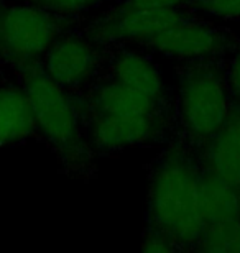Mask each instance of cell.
Listing matches in <instances>:
<instances>
[{
    "label": "cell",
    "mask_w": 240,
    "mask_h": 253,
    "mask_svg": "<svg viewBox=\"0 0 240 253\" xmlns=\"http://www.w3.org/2000/svg\"><path fill=\"white\" fill-rule=\"evenodd\" d=\"M201 173L186 151L168 150L158 161L148 196L150 227L171 235L183 249L196 247L204 230L199 212Z\"/></svg>",
    "instance_id": "cell-1"
},
{
    "label": "cell",
    "mask_w": 240,
    "mask_h": 253,
    "mask_svg": "<svg viewBox=\"0 0 240 253\" xmlns=\"http://www.w3.org/2000/svg\"><path fill=\"white\" fill-rule=\"evenodd\" d=\"M23 89L28 95L37 128L66 160L83 155L81 119L68 89L61 87L40 66L25 69Z\"/></svg>",
    "instance_id": "cell-2"
},
{
    "label": "cell",
    "mask_w": 240,
    "mask_h": 253,
    "mask_svg": "<svg viewBox=\"0 0 240 253\" xmlns=\"http://www.w3.org/2000/svg\"><path fill=\"white\" fill-rule=\"evenodd\" d=\"M178 109L186 133L206 141L226 125L231 114L229 84L212 64H194L183 73L178 87Z\"/></svg>",
    "instance_id": "cell-3"
},
{
    "label": "cell",
    "mask_w": 240,
    "mask_h": 253,
    "mask_svg": "<svg viewBox=\"0 0 240 253\" xmlns=\"http://www.w3.org/2000/svg\"><path fill=\"white\" fill-rule=\"evenodd\" d=\"M58 15L37 3L0 5V59L28 69L58 38Z\"/></svg>",
    "instance_id": "cell-4"
},
{
    "label": "cell",
    "mask_w": 240,
    "mask_h": 253,
    "mask_svg": "<svg viewBox=\"0 0 240 253\" xmlns=\"http://www.w3.org/2000/svg\"><path fill=\"white\" fill-rule=\"evenodd\" d=\"M145 46L175 59H207L226 49L227 38L211 25L183 15L148 40Z\"/></svg>",
    "instance_id": "cell-5"
},
{
    "label": "cell",
    "mask_w": 240,
    "mask_h": 253,
    "mask_svg": "<svg viewBox=\"0 0 240 253\" xmlns=\"http://www.w3.org/2000/svg\"><path fill=\"white\" fill-rule=\"evenodd\" d=\"M181 10H134L117 7L93 27V38L102 42L146 44L158 32L183 17Z\"/></svg>",
    "instance_id": "cell-6"
},
{
    "label": "cell",
    "mask_w": 240,
    "mask_h": 253,
    "mask_svg": "<svg viewBox=\"0 0 240 253\" xmlns=\"http://www.w3.org/2000/svg\"><path fill=\"white\" fill-rule=\"evenodd\" d=\"M161 126V114L117 115L91 112L89 136L97 150L117 151L155 138Z\"/></svg>",
    "instance_id": "cell-7"
},
{
    "label": "cell",
    "mask_w": 240,
    "mask_h": 253,
    "mask_svg": "<svg viewBox=\"0 0 240 253\" xmlns=\"http://www.w3.org/2000/svg\"><path fill=\"white\" fill-rule=\"evenodd\" d=\"M43 58L45 73L64 89L88 83L97 66L94 46L78 35L56 38Z\"/></svg>",
    "instance_id": "cell-8"
},
{
    "label": "cell",
    "mask_w": 240,
    "mask_h": 253,
    "mask_svg": "<svg viewBox=\"0 0 240 253\" xmlns=\"http://www.w3.org/2000/svg\"><path fill=\"white\" fill-rule=\"evenodd\" d=\"M199 212L204 227L240 220V188L204 171L199 181Z\"/></svg>",
    "instance_id": "cell-9"
},
{
    "label": "cell",
    "mask_w": 240,
    "mask_h": 253,
    "mask_svg": "<svg viewBox=\"0 0 240 253\" xmlns=\"http://www.w3.org/2000/svg\"><path fill=\"white\" fill-rule=\"evenodd\" d=\"M91 112L117 115H155L161 114V102L150 99L139 90L112 78L109 83L94 89L91 97Z\"/></svg>",
    "instance_id": "cell-10"
},
{
    "label": "cell",
    "mask_w": 240,
    "mask_h": 253,
    "mask_svg": "<svg viewBox=\"0 0 240 253\" xmlns=\"http://www.w3.org/2000/svg\"><path fill=\"white\" fill-rule=\"evenodd\" d=\"M37 128L23 85H0V146L18 143Z\"/></svg>",
    "instance_id": "cell-11"
},
{
    "label": "cell",
    "mask_w": 240,
    "mask_h": 253,
    "mask_svg": "<svg viewBox=\"0 0 240 253\" xmlns=\"http://www.w3.org/2000/svg\"><path fill=\"white\" fill-rule=\"evenodd\" d=\"M112 78L122 84L148 95L156 102H163L165 83L160 71L150 59L139 53H122L112 61Z\"/></svg>",
    "instance_id": "cell-12"
},
{
    "label": "cell",
    "mask_w": 240,
    "mask_h": 253,
    "mask_svg": "<svg viewBox=\"0 0 240 253\" xmlns=\"http://www.w3.org/2000/svg\"><path fill=\"white\" fill-rule=\"evenodd\" d=\"M206 171L240 188V138L229 125L206 140Z\"/></svg>",
    "instance_id": "cell-13"
},
{
    "label": "cell",
    "mask_w": 240,
    "mask_h": 253,
    "mask_svg": "<svg viewBox=\"0 0 240 253\" xmlns=\"http://www.w3.org/2000/svg\"><path fill=\"white\" fill-rule=\"evenodd\" d=\"M196 249L209 253H240V220L206 225Z\"/></svg>",
    "instance_id": "cell-14"
},
{
    "label": "cell",
    "mask_w": 240,
    "mask_h": 253,
    "mask_svg": "<svg viewBox=\"0 0 240 253\" xmlns=\"http://www.w3.org/2000/svg\"><path fill=\"white\" fill-rule=\"evenodd\" d=\"M181 249L183 247L171 235L160 229H155V227H148L144 240H142V250L146 253H170Z\"/></svg>",
    "instance_id": "cell-15"
},
{
    "label": "cell",
    "mask_w": 240,
    "mask_h": 253,
    "mask_svg": "<svg viewBox=\"0 0 240 253\" xmlns=\"http://www.w3.org/2000/svg\"><path fill=\"white\" fill-rule=\"evenodd\" d=\"M196 8L216 18L240 20V0H196Z\"/></svg>",
    "instance_id": "cell-16"
},
{
    "label": "cell",
    "mask_w": 240,
    "mask_h": 253,
    "mask_svg": "<svg viewBox=\"0 0 240 253\" xmlns=\"http://www.w3.org/2000/svg\"><path fill=\"white\" fill-rule=\"evenodd\" d=\"M28 2L37 3L59 17V15L84 12V10L93 8L97 3L104 2V0H28Z\"/></svg>",
    "instance_id": "cell-17"
},
{
    "label": "cell",
    "mask_w": 240,
    "mask_h": 253,
    "mask_svg": "<svg viewBox=\"0 0 240 253\" xmlns=\"http://www.w3.org/2000/svg\"><path fill=\"white\" fill-rule=\"evenodd\" d=\"M190 0H124L120 7L134 10H180Z\"/></svg>",
    "instance_id": "cell-18"
},
{
    "label": "cell",
    "mask_w": 240,
    "mask_h": 253,
    "mask_svg": "<svg viewBox=\"0 0 240 253\" xmlns=\"http://www.w3.org/2000/svg\"><path fill=\"white\" fill-rule=\"evenodd\" d=\"M227 84H229V89H231L237 97H240V49L237 51L236 56H234L231 68H229Z\"/></svg>",
    "instance_id": "cell-19"
},
{
    "label": "cell",
    "mask_w": 240,
    "mask_h": 253,
    "mask_svg": "<svg viewBox=\"0 0 240 253\" xmlns=\"http://www.w3.org/2000/svg\"><path fill=\"white\" fill-rule=\"evenodd\" d=\"M226 125L231 126V128L236 131V133L239 135V138H240V107L231 110V114H229V119H227Z\"/></svg>",
    "instance_id": "cell-20"
}]
</instances>
